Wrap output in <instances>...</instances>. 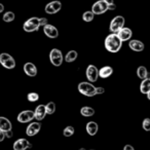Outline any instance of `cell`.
<instances>
[{
  "instance_id": "cell-24",
  "label": "cell",
  "mask_w": 150,
  "mask_h": 150,
  "mask_svg": "<svg viewBox=\"0 0 150 150\" xmlns=\"http://www.w3.org/2000/svg\"><path fill=\"white\" fill-rule=\"evenodd\" d=\"M80 114L84 117H91L95 114V109L90 106H84L80 109Z\"/></svg>"
},
{
  "instance_id": "cell-1",
  "label": "cell",
  "mask_w": 150,
  "mask_h": 150,
  "mask_svg": "<svg viewBox=\"0 0 150 150\" xmlns=\"http://www.w3.org/2000/svg\"><path fill=\"white\" fill-rule=\"evenodd\" d=\"M104 44H105V48H106L109 52L115 54V52H118L119 50H120L121 46H122V41L119 39L116 34L112 33V34H109V35L105 38Z\"/></svg>"
},
{
  "instance_id": "cell-2",
  "label": "cell",
  "mask_w": 150,
  "mask_h": 150,
  "mask_svg": "<svg viewBox=\"0 0 150 150\" xmlns=\"http://www.w3.org/2000/svg\"><path fill=\"white\" fill-rule=\"evenodd\" d=\"M78 92L81 95L86 97H94L96 96V86L94 84H92V82H86L82 81L78 84L77 86Z\"/></svg>"
},
{
  "instance_id": "cell-6",
  "label": "cell",
  "mask_w": 150,
  "mask_h": 150,
  "mask_svg": "<svg viewBox=\"0 0 150 150\" xmlns=\"http://www.w3.org/2000/svg\"><path fill=\"white\" fill-rule=\"evenodd\" d=\"M0 64L6 69H13L16 67V61L11 54L3 52L0 54Z\"/></svg>"
},
{
  "instance_id": "cell-5",
  "label": "cell",
  "mask_w": 150,
  "mask_h": 150,
  "mask_svg": "<svg viewBox=\"0 0 150 150\" xmlns=\"http://www.w3.org/2000/svg\"><path fill=\"white\" fill-rule=\"evenodd\" d=\"M50 61L54 66H61L63 64V61H64V57H63L62 52L59 48H52L50 52Z\"/></svg>"
},
{
  "instance_id": "cell-22",
  "label": "cell",
  "mask_w": 150,
  "mask_h": 150,
  "mask_svg": "<svg viewBox=\"0 0 150 150\" xmlns=\"http://www.w3.org/2000/svg\"><path fill=\"white\" fill-rule=\"evenodd\" d=\"M150 91V78H146V79H143L140 84V92L142 94H147Z\"/></svg>"
},
{
  "instance_id": "cell-4",
  "label": "cell",
  "mask_w": 150,
  "mask_h": 150,
  "mask_svg": "<svg viewBox=\"0 0 150 150\" xmlns=\"http://www.w3.org/2000/svg\"><path fill=\"white\" fill-rule=\"evenodd\" d=\"M40 27V18L32 17L24 23L23 29L26 32H34L37 31Z\"/></svg>"
},
{
  "instance_id": "cell-19",
  "label": "cell",
  "mask_w": 150,
  "mask_h": 150,
  "mask_svg": "<svg viewBox=\"0 0 150 150\" xmlns=\"http://www.w3.org/2000/svg\"><path fill=\"white\" fill-rule=\"evenodd\" d=\"M113 73V68L110 66H104L99 70V77L101 78H108L110 77Z\"/></svg>"
},
{
  "instance_id": "cell-41",
  "label": "cell",
  "mask_w": 150,
  "mask_h": 150,
  "mask_svg": "<svg viewBox=\"0 0 150 150\" xmlns=\"http://www.w3.org/2000/svg\"><path fill=\"white\" fill-rule=\"evenodd\" d=\"M91 150H94V149H91Z\"/></svg>"
},
{
  "instance_id": "cell-30",
  "label": "cell",
  "mask_w": 150,
  "mask_h": 150,
  "mask_svg": "<svg viewBox=\"0 0 150 150\" xmlns=\"http://www.w3.org/2000/svg\"><path fill=\"white\" fill-rule=\"evenodd\" d=\"M27 99L29 102H36L39 100V95L37 93H30V94H28Z\"/></svg>"
},
{
  "instance_id": "cell-14",
  "label": "cell",
  "mask_w": 150,
  "mask_h": 150,
  "mask_svg": "<svg viewBox=\"0 0 150 150\" xmlns=\"http://www.w3.org/2000/svg\"><path fill=\"white\" fill-rule=\"evenodd\" d=\"M43 32L48 38H57L59 36V31L54 26L50 25V24H47V25L43 26Z\"/></svg>"
},
{
  "instance_id": "cell-40",
  "label": "cell",
  "mask_w": 150,
  "mask_h": 150,
  "mask_svg": "<svg viewBox=\"0 0 150 150\" xmlns=\"http://www.w3.org/2000/svg\"><path fill=\"white\" fill-rule=\"evenodd\" d=\"M78 150H86V148H80V149H78Z\"/></svg>"
},
{
  "instance_id": "cell-21",
  "label": "cell",
  "mask_w": 150,
  "mask_h": 150,
  "mask_svg": "<svg viewBox=\"0 0 150 150\" xmlns=\"http://www.w3.org/2000/svg\"><path fill=\"white\" fill-rule=\"evenodd\" d=\"M137 75L140 79H146V78H150V73L148 72L147 68L145 66H139L137 69Z\"/></svg>"
},
{
  "instance_id": "cell-13",
  "label": "cell",
  "mask_w": 150,
  "mask_h": 150,
  "mask_svg": "<svg viewBox=\"0 0 150 150\" xmlns=\"http://www.w3.org/2000/svg\"><path fill=\"white\" fill-rule=\"evenodd\" d=\"M116 35L118 36V38L121 40V41H129L131 40L132 36H133V32L129 28L127 27H123L122 29H120L118 32L116 33Z\"/></svg>"
},
{
  "instance_id": "cell-12",
  "label": "cell",
  "mask_w": 150,
  "mask_h": 150,
  "mask_svg": "<svg viewBox=\"0 0 150 150\" xmlns=\"http://www.w3.org/2000/svg\"><path fill=\"white\" fill-rule=\"evenodd\" d=\"M31 147H32V144L27 139H24V138L17 140L13 143V150H26Z\"/></svg>"
},
{
  "instance_id": "cell-34",
  "label": "cell",
  "mask_w": 150,
  "mask_h": 150,
  "mask_svg": "<svg viewBox=\"0 0 150 150\" xmlns=\"http://www.w3.org/2000/svg\"><path fill=\"white\" fill-rule=\"evenodd\" d=\"M122 150H135V148H134L132 145H129V144H127V145H125V147H123Z\"/></svg>"
},
{
  "instance_id": "cell-9",
  "label": "cell",
  "mask_w": 150,
  "mask_h": 150,
  "mask_svg": "<svg viewBox=\"0 0 150 150\" xmlns=\"http://www.w3.org/2000/svg\"><path fill=\"white\" fill-rule=\"evenodd\" d=\"M62 9V3L59 0H54L52 2L47 3L45 6V13L48 15H54Z\"/></svg>"
},
{
  "instance_id": "cell-31",
  "label": "cell",
  "mask_w": 150,
  "mask_h": 150,
  "mask_svg": "<svg viewBox=\"0 0 150 150\" xmlns=\"http://www.w3.org/2000/svg\"><path fill=\"white\" fill-rule=\"evenodd\" d=\"M104 92H105V88H102V86H98V88H96V94L97 95L104 94Z\"/></svg>"
},
{
  "instance_id": "cell-20",
  "label": "cell",
  "mask_w": 150,
  "mask_h": 150,
  "mask_svg": "<svg viewBox=\"0 0 150 150\" xmlns=\"http://www.w3.org/2000/svg\"><path fill=\"white\" fill-rule=\"evenodd\" d=\"M11 122L5 117L0 116V131L2 132H8L11 131Z\"/></svg>"
},
{
  "instance_id": "cell-37",
  "label": "cell",
  "mask_w": 150,
  "mask_h": 150,
  "mask_svg": "<svg viewBox=\"0 0 150 150\" xmlns=\"http://www.w3.org/2000/svg\"><path fill=\"white\" fill-rule=\"evenodd\" d=\"M107 4H111V3H114V0H104Z\"/></svg>"
},
{
  "instance_id": "cell-26",
  "label": "cell",
  "mask_w": 150,
  "mask_h": 150,
  "mask_svg": "<svg viewBox=\"0 0 150 150\" xmlns=\"http://www.w3.org/2000/svg\"><path fill=\"white\" fill-rule=\"evenodd\" d=\"M45 110H46V114H54L56 112V104L54 102H48L45 105Z\"/></svg>"
},
{
  "instance_id": "cell-8",
  "label": "cell",
  "mask_w": 150,
  "mask_h": 150,
  "mask_svg": "<svg viewBox=\"0 0 150 150\" xmlns=\"http://www.w3.org/2000/svg\"><path fill=\"white\" fill-rule=\"evenodd\" d=\"M86 75L88 82H96L99 78V70L95 65H88L86 70Z\"/></svg>"
},
{
  "instance_id": "cell-28",
  "label": "cell",
  "mask_w": 150,
  "mask_h": 150,
  "mask_svg": "<svg viewBox=\"0 0 150 150\" xmlns=\"http://www.w3.org/2000/svg\"><path fill=\"white\" fill-rule=\"evenodd\" d=\"M15 18H16V16L13 11H7V13H5L4 16H3V21L6 22V23H9V22H13V20H15Z\"/></svg>"
},
{
  "instance_id": "cell-29",
  "label": "cell",
  "mask_w": 150,
  "mask_h": 150,
  "mask_svg": "<svg viewBox=\"0 0 150 150\" xmlns=\"http://www.w3.org/2000/svg\"><path fill=\"white\" fill-rule=\"evenodd\" d=\"M142 127H143L144 131L150 132V118L146 117V118L143 119V121H142Z\"/></svg>"
},
{
  "instance_id": "cell-36",
  "label": "cell",
  "mask_w": 150,
  "mask_h": 150,
  "mask_svg": "<svg viewBox=\"0 0 150 150\" xmlns=\"http://www.w3.org/2000/svg\"><path fill=\"white\" fill-rule=\"evenodd\" d=\"M5 137H7V138H11V137H13V132H11V131L5 132Z\"/></svg>"
},
{
  "instance_id": "cell-18",
  "label": "cell",
  "mask_w": 150,
  "mask_h": 150,
  "mask_svg": "<svg viewBox=\"0 0 150 150\" xmlns=\"http://www.w3.org/2000/svg\"><path fill=\"white\" fill-rule=\"evenodd\" d=\"M86 129L90 136H95L98 133V129H99L98 123L96 121H88L86 125Z\"/></svg>"
},
{
  "instance_id": "cell-10",
  "label": "cell",
  "mask_w": 150,
  "mask_h": 150,
  "mask_svg": "<svg viewBox=\"0 0 150 150\" xmlns=\"http://www.w3.org/2000/svg\"><path fill=\"white\" fill-rule=\"evenodd\" d=\"M40 129H41V123L39 121H35V122H31L28 125L26 129V134L29 137H33L39 133Z\"/></svg>"
},
{
  "instance_id": "cell-11",
  "label": "cell",
  "mask_w": 150,
  "mask_h": 150,
  "mask_svg": "<svg viewBox=\"0 0 150 150\" xmlns=\"http://www.w3.org/2000/svg\"><path fill=\"white\" fill-rule=\"evenodd\" d=\"M33 118H34V111L32 110H24L18 115V121L22 123L29 122Z\"/></svg>"
},
{
  "instance_id": "cell-39",
  "label": "cell",
  "mask_w": 150,
  "mask_h": 150,
  "mask_svg": "<svg viewBox=\"0 0 150 150\" xmlns=\"http://www.w3.org/2000/svg\"><path fill=\"white\" fill-rule=\"evenodd\" d=\"M146 96H147V99H148V100L150 101V91H149V92L147 93V94H146Z\"/></svg>"
},
{
  "instance_id": "cell-32",
  "label": "cell",
  "mask_w": 150,
  "mask_h": 150,
  "mask_svg": "<svg viewBox=\"0 0 150 150\" xmlns=\"http://www.w3.org/2000/svg\"><path fill=\"white\" fill-rule=\"evenodd\" d=\"M47 20L45 18H40V26H45L47 25Z\"/></svg>"
},
{
  "instance_id": "cell-27",
  "label": "cell",
  "mask_w": 150,
  "mask_h": 150,
  "mask_svg": "<svg viewBox=\"0 0 150 150\" xmlns=\"http://www.w3.org/2000/svg\"><path fill=\"white\" fill-rule=\"evenodd\" d=\"M75 133V129L72 127V125H68V127H66L64 129V131H63V134H64L65 137H71V136H73Z\"/></svg>"
},
{
  "instance_id": "cell-38",
  "label": "cell",
  "mask_w": 150,
  "mask_h": 150,
  "mask_svg": "<svg viewBox=\"0 0 150 150\" xmlns=\"http://www.w3.org/2000/svg\"><path fill=\"white\" fill-rule=\"evenodd\" d=\"M3 11H4V5L2 3H0V13H2Z\"/></svg>"
},
{
  "instance_id": "cell-23",
  "label": "cell",
  "mask_w": 150,
  "mask_h": 150,
  "mask_svg": "<svg viewBox=\"0 0 150 150\" xmlns=\"http://www.w3.org/2000/svg\"><path fill=\"white\" fill-rule=\"evenodd\" d=\"M77 57H78L77 52L72 50H69V52H67L66 56H65V58H64V60L66 61L67 63H72L77 59Z\"/></svg>"
},
{
  "instance_id": "cell-15",
  "label": "cell",
  "mask_w": 150,
  "mask_h": 150,
  "mask_svg": "<svg viewBox=\"0 0 150 150\" xmlns=\"http://www.w3.org/2000/svg\"><path fill=\"white\" fill-rule=\"evenodd\" d=\"M129 48H131L132 50H134V52H143L144 48H145V45H144L143 42H142L141 40H138V39L129 40Z\"/></svg>"
},
{
  "instance_id": "cell-7",
  "label": "cell",
  "mask_w": 150,
  "mask_h": 150,
  "mask_svg": "<svg viewBox=\"0 0 150 150\" xmlns=\"http://www.w3.org/2000/svg\"><path fill=\"white\" fill-rule=\"evenodd\" d=\"M108 11V4L105 2L104 0H98L97 2H95L92 5V11L94 13V15H102Z\"/></svg>"
},
{
  "instance_id": "cell-35",
  "label": "cell",
  "mask_w": 150,
  "mask_h": 150,
  "mask_svg": "<svg viewBox=\"0 0 150 150\" xmlns=\"http://www.w3.org/2000/svg\"><path fill=\"white\" fill-rule=\"evenodd\" d=\"M5 138V132L0 131V142H2Z\"/></svg>"
},
{
  "instance_id": "cell-33",
  "label": "cell",
  "mask_w": 150,
  "mask_h": 150,
  "mask_svg": "<svg viewBox=\"0 0 150 150\" xmlns=\"http://www.w3.org/2000/svg\"><path fill=\"white\" fill-rule=\"evenodd\" d=\"M115 9H116V5H115V3L108 4V11H115Z\"/></svg>"
},
{
  "instance_id": "cell-25",
  "label": "cell",
  "mask_w": 150,
  "mask_h": 150,
  "mask_svg": "<svg viewBox=\"0 0 150 150\" xmlns=\"http://www.w3.org/2000/svg\"><path fill=\"white\" fill-rule=\"evenodd\" d=\"M94 18H95V15L92 11H86V13H83V15H82V20H83L84 22H86V23L92 22L93 20H94Z\"/></svg>"
},
{
  "instance_id": "cell-16",
  "label": "cell",
  "mask_w": 150,
  "mask_h": 150,
  "mask_svg": "<svg viewBox=\"0 0 150 150\" xmlns=\"http://www.w3.org/2000/svg\"><path fill=\"white\" fill-rule=\"evenodd\" d=\"M24 72L30 77H34V76L37 75V68H36V66L33 63H26L24 65Z\"/></svg>"
},
{
  "instance_id": "cell-17",
  "label": "cell",
  "mask_w": 150,
  "mask_h": 150,
  "mask_svg": "<svg viewBox=\"0 0 150 150\" xmlns=\"http://www.w3.org/2000/svg\"><path fill=\"white\" fill-rule=\"evenodd\" d=\"M45 115H46L45 106L42 104L38 105V106L36 107L35 111H34V118H36V120L40 121V120H42V119H44Z\"/></svg>"
},
{
  "instance_id": "cell-3",
  "label": "cell",
  "mask_w": 150,
  "mask_h": 150,
  "mask_svg": "<svg viewBox=\"0 0 150 150\" xmlns=\"http://www.w3.org/2000/svg\"><path fill=\"white\" fill-rule=\"evenodd\" d=\"M125 20L122 16H116L112 19V21L110 22V26H109V30L111 33L116 34L120 29H122L125 27Z\"/></svg>"
}]
</instances>
